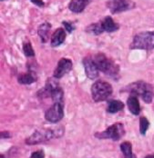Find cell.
Returning a JSON list of instances; mask_svg holds the SVG:
<instances>
[{
    "label": "cell",
    "instance_id": "cell-1",
    "mask_svg": "<svg viewBox=\"0 0 154 158\" xmlns=\"http://www.w3.org/2000/svg\"><path fill=\"white\" fill-rule=\"evenodd\" d=\"M64 128L63 127H56L54 129H42L37 130L34 134H32L29 138H27L26 143L29 145L38 144L41 143H45L53 139L59 138L63 135Z\"/></svg>",
    "mask_w": 154,
    "mask_h": 158
},
{
    "label": "cell",
    "instance_id": "cell-2",
    "mask_svg": "<svg viewBox=\"0 0 154 158\" xmlns=\"http://www.w3.org/2000/svg\"><path fill=\"white\" fill-rule=\"evenodd\" d=\"M124 91L130 93V95L140 96L142 100L147 104L152 103L153 99L154 93L152 86L144 81H137L125 87Z\"/></svg>",
    "mask_w": 154,
    "mask_h": 158
},
{
    "label": "cell",
    "instance_id": "cell-3",
    "mask_svg": "<svg viewBox=\"0 0 154 158\" xmlns=\"http://www.w3.org/2000/svg\"><path fill=\"white\" fill-rule=\"evenodd\" d=\"M93 60L96 64L98 69L107 76L114 79L118 78L120 73V67L117 64L114 63L111 59L108 58L104 54H96L92 56Z\"/></svg>",
    "mask_w": 154,
    "mask_h": 158
},
{
    "label": "cell",
    "instance_id": "cell-4",
    "mask_svg": "<svg viewBox=\"0 0 154 158\" xmlns=\"http://www.w3.org/2000/svg\"><path fill=\"white\" fill-rule=\"evenodd\" d=\"M130 49L152 50L154 49V31L137 34L130 44Z\"/></svg>",
    "mask_w": 154,
    "mask_h": 158
},
{
    "label": "cell",
    "instance_id": "cell-5",
    "mask_svg": "<svg viewBox=\"0 0 154 158\" xmlns=\"http://www.w3.org/2000/svg\"><path fill=\"white\" fill-rule=\"evenodd\" d=\"M113 92L111 85L101 80L96 81L91 86V95L95 102H101L107 100Z\"/></svg>",
    "mask_w": 154,
    "mask_h": 158
},
{
    "label": "cell",
    "instance_id": "cell-6",
    "mask_svg": "<svg viewBox=\"0 0 154 158\" xmlns=\"http://www.w3.org/2000/svg\"><path fill=\"white\" fill-rule=\"evenodd\" d=\"M42 92L44 93L45 96H50L54 103H63L64 93L59 84L58 78L53 77L52 78L47 79Z\"/></svg>",
    "mask_w": 154,
    "mask_h": 158
},
{
    "label": "cell",
    "instance_id": "cell-7",
    "mask_svg": "<svg viewBox=\"0 0 154 158\" xmlns=\"http://www.w3.org/2000/svg\"><path fill=\"white\" fill-rule=\"evenodd\" d=\"M125 135L124 126L121 123H116L108 127L101 133H96L95 136L99 139H111L113 141H119Z\"/></svg>",
    "mask_w": 154,
    "mask_h": 158
},
{
    "label": "cell",
    "instance_id": "cell-8",
    "mask_svg": "<svg viewBox=\"0 0 154 158\" xmlns=\"http://www.w3.org/2000/svg\"><path fill=\"white\" fill-rule=\"evenodd\" d=\"M64 116L63 103H54V105L46 111L45 114V118L46 121L56 124L59 122Z\"/></svg>",
    "mask_w": 154,
    "mask_h": 158
},
{
    "label": "cell",
    "instance_id": "cell-9",
    "mask_svg": "<svg viewBox=\"0 0 154 158\" xmlns=\"http://www.w3.org/2000/svg\"><path fill=\"white\" fill-rule=\"evenodd\" d=\"M108 7L112 14H118L134 7V3L131 0H109Z\"/></svg>",
    "mask_w": 154,
    "mask_h": 158
},
{
    "label": "cell",
    "instance_id": "cell-10",
    "mask_svg": "<svg viewBox=\"0 0 154 158\" xmlns=\"http://www.w3.org/2000/svg\"><path fill=\"white\" fill-rule=\"evenodd\" d=\"M84 68H85V73L87 77L90 80H95L99 77V70L98 69L96 64L94 62L93 58L91 56H87L83 59L82 61Z\"/></svg>",
    "mask_w": 154,
    "mask_h": 158
},
{
    "label": "cell",
    "instance_id": "cell-11",
    "mask_svg": "<svg viewBox=\"0 0 154 158\" xmlns=\"http://www.w3.org/2000/svg\"><path fill=\"white\" fill-rule=\"evenodd\" d=\"M72 62L70 59H68V58H61L59 63L58 65L54 71V77L59 79L63 77L66 74L69 73L71 70H72Z\"/></svg>",
    "mask_w": 154,
    "mask_h": 158
},
{
    "label": "cell",
    "instance_id": "cell-12",
    "mask_svg": "<svg viewBox=\"0 0 154 158\" xmlns=\"http://www.w3.org/2000/svg\"><path fill=\"white\" fill-rule=\"evenodd\" d=\"M90 1L91 0H71L68 5V8L70 11L79 14L84 11Z\"/></svg>",
    "mask_w": 154,
    "mask_h": 158
},
{
    "label": "cell",
    "instance_id": "cell-13",
    "mask_svg": "<svg viewBox=\"0 0 154 158\" xmlns=\"http://www.w3.org/2000/svg\"><path fill=\"white\" fill-rule=\"evenodd\" d=\"M99 23L104 32L111 33V32L117 31L120 28V26L117 23H115L114 20L110 16H106L101 21H99Z\"/></svg>",
    "mask_w": 154,
    "mask_h": 158
},
{
    "label": "cell",
    "instance_id": "cell-14",
    "mask_svg": "<svg viewBox=\"0 0 154 158\" xmlns=\"http://www.w3.org/2000/svg\"><path fill=\"white\" fill-rule=\"evenodd\" d=\"M66 36H67V34H66L65 30L61 27L58 28L51 36V47L56 48V47L60 46L65 41Z\"/></svg>",
    "mask_w": 154,
    "mask_h": 158
},
{
    "label": "cell",
    "instance_id": "cell-15",
    "mask_svg": "<svg viewBox=\"0 0 154 158\" xmlns=\"http://www.w3.org/2000/svg\"><path fill=\"white\" fill-rule=\"evenodd\" d=\"M127 105H128V107H129V109H130L131 114H133L134 115L139 114L140 106H139V99H138V97L136 95H130L128 100H127Z\"/></svg>",
    "mask_w": 154,
    "mask_h": 158
},
{
    "label": "cell",
    "instance_id": "cell-16",
    "mask_svg": "<svg viewBox=\"0 0 154 158\" xmlns=\"http://www.w3.org/2000/svg\"><path fill=\"white\" fill-rule=\"evenodd\" d=\"M37 79V77L36 73L33 71H29L28 73L19 75L17 77V81L21 85H30L32 83L36 82Z\"/></svg>",
    "mask_w": 154,
    "mask_h": 158
},
{
    "label": "cell",
    "instance_id": "cell-17",
    "mask_svg": "<svg viewBox=\"0 0 154 158\" xmlns=\"http://www.w3.org/2000/svg\"><path fill=\"white\" fill-rule=\"evenodd\" d=\"M50 29H51V25L47 22L43 23L42 25L39 26L38 27V35L42 41V43H46L48 38H49V34H50Z\"/></svg>",
    "mask_w": 154,
    "mask_h": 158
},
{
    "label": "cell",
    "instance_id": "cell-18",
    "mask_svg": "<svg viewBox=\"0 0 154 158\" xmlns=\"http://www.w3.org/2000/svg\"><path fill=\"white\" fill-rule=\"evenodd\" d=\"M124 104L121 101L119 100H109L108 102L107 106V112L109 114H115L120 111H121L124 108Z\"/></svg>",
    "mask_w": 154,
    "mask_h": 158
},
{
    "label": "cell",
    "instance_id": "cell-19",
    "mask_svg": "<svg viewBox=\"0 0 154 158\" xmlns=\"http://www.w3.org/2000/svg\"><path fill=\"white\" fill-rule=\"evenodd\" d=\"M121 150L123 154V158H137L132 153V144L130 142H123L121 144Z\"/></svg>",
    "mask_w": 154,
    "mask_h": 158
},
{
    "label": "cell",
    "instance_id": "cell-20",
    "mask_svg": "<svg viewBox=\"0 0 154 158\" xmlns=\"http://www.w3.org/2000/svg\"><path fill=\"white\" fill-rule=\"evenodd\" d=\"M86 31L90 34H92V35H99L100 34L103 33V29L101 27V25L100 23H95V24H91L90 26H89L87 28H86Z\"/></svg>",
    "mask_w": 154,
    "mask_h": 158
},
{
    "label": "cell",
    "instance_id": "cell-21",
    "mask_svg": "<svg viewBox=\"0 0 154 158\" xmlns=\"http://www.w3.org/2000/svg\"><path fill=\"white\" fill-rule=\"evenodd\" d=\"M149 127H150V122L148 121V119L144 116H141L139 118V133L144 135Z\"/></svg>",
    "mask_w": 154,
    "mask_h": 158
},
{
    "label": "cell",
    "instance_id": "cell-22",
    "mask_svg": "<svg viewBox=\"0 0 154 158\" xmlns=\"http://www.w3.org/2000/svg\"><path fill=\"white\" fill-rule=\"evenodd\" d=\"M23 52L27 57H32L35 56V52L31 46L30 42H25L23 45Z\"/></svg>",
    "mask_w": 154,
    "mask_h": 158
},
{
    "label": "cell",
    "instance_id": "cell-23",
    "mask_svg": "<svg viewBox=\"0 0 154 158\" xmlns=\"http://www.w3.org/2000/svg\"><path fill=\"white\" fill-rule=\"evenodd\" d=\"M63 25H64V27H65L66 30L68 32V33H71V32L75 29V27H74V26H73V24H72V23H70V22L63 21Z\"/></svg>",
    "mask_w": 154,
    "mask_h": 158
},
{
    "label": "cell",
    "instance_id": "cell-24",
    "mask_svg": "<svg viewBox=\"0 0 154 158\" xmlns=\"http://www.w3.org/2000/svg\"><path fill=\"white\" fill-rule=\"evenodd\" d=\"M45 157V154L42 150L39 151H36L34 153H32L30 158H44Z\"/></svg>",
    "mask_w": 154,
    "mask_h": 158
},
{
    "label": "cell",
    "instance_id": "cell-25",
    "mask_svg": "<svg viewBox=\"0 0 154 158\" xmlns=\"http://www.w3.org/2000/svg\"><path fill=\"white\" fill-rule=\"evenodd\" d=\"M30 1L33 3V4H35L36 6H40V7L45 6V3L43 2V0H30Z\"/></svg>",
    "mask_w": 154,
    "mask_h": 158
},
{
    "label": "cell",
    "instance_id": "cell-26",
    "mask_svg": "<svg viewBox=\"0 0 154 158\" xmlns=\"http://www.w3.org/2000/svg\"><path fill=\"white\" fill-rule=\"evenodd\" d=\"M9 137H11V135H10L9 132H7V131L1 132V138L6 139V138H9Z\"/></svg>",
    "mask_w": 154,
    "mask_h": 158
},
{
    "label": "cell",
    "instance_id": "cell-27",
    "mask_svg": "<svg viewBox=\"0 0 154 158\" xmlns=\"http://www.w3.org/2000/svg\"><path fill=\"white\" fill-rule=\"evenodd\" d=\"M145 158H154V155H149V156H147Z\"/></svg>",
    "mask_w": 154,
    "mask_h": 158
},
{
    "label": "cell",
    "instance_id": "cell-28",
    "mask_svg": "<svg viewBox=\"0 0 154 158\" xmlns=\"http://www.w3.org/2000/svg\"><path fill=\"white\" fill-rule=\"evenodd\" d=\"M0 157H1V158H5V156H4L3 155H1V156H0Z\"/></svg>",
    "mask_w": 154,
    "mask_h": 158
},
{
    "label": "cell",
    "instance_id": "cell-29",
    "mask_svg": "<svg viewBox=\"0 0 154 158\" xmlns=\"http://www.w3.org/2000/svg\"><path fill=\"white\" fill-rule=\"evenodd\" d=\"M1 1H3V0H1Z\"/></svg>",
    "mask_w": 154,
    "mask_h": 158
}]
</instances>
